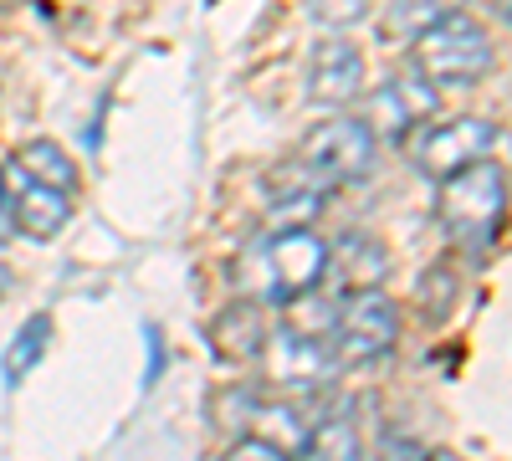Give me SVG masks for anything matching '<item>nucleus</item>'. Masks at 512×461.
<instances>
[{
	"instance_id": "f257e3e1",
	"label": "nucleus",
	"mask_w": 512,
	"mask_h": 461,
	"mask_svg": "<svg viewBox=\"0 0 512 461\" xmlns=\"http://www.w3.org/2000/svg\"><path fill=\"white\" fill-rule=\"evenodd\" d=\"M502 211H507V175L502 164L477 159L466 170L441 180V200H436V216L441 231L451 236V246L461 251H487L502 231Z\"/></svg>"
},
{
	"instance_id": "f03ea898",
	"label": "nucleus",
	"mask_w": 512,
	"mask_h": 461,
	"mask_svg": "<svg viewBox=\"0 0 512 461\" xmlns=\"http://www.w3.org/2000/svg\"><path fill=\"white\" fill-rule=\"evenodd\" d=\"M328 272V246L323 236H313L308 226H282L272 241L256 246L251 267H241V282L256 298H272V303H297L323 282Z\"/></svg>"
},
{
	"instance_id": "7ed1b4c3",
	"label": "nucleus",
	"mask_w": 512,
	"mask_h": 461,
	"mask_svg": "<svg viewBox=\"0 0 512 461\" xmlns=\"http://www.w3.org/2000/svg\"><path fill=\"white\" fill-rule=\"evenodd\" d=\"M374 154H379V139L369 134L364 118H349L338 113L328 123H318V129L303 139V149H297V170H303L313 185H354L374 170Z\"/></svg>"
},
{
	"instance_id": "20e7f679",
	"label": "nucleus",
	"mask_w": 512,
	"mask_h": 461,
	"mask_svg": "<svg viewBox=\"0 0 512 461\" xmlns=\"http://www.w3.org/2000/svg\"><path fill=\"white\" fill-rule=\"evenodd\" d=\"M492 36L472 21V16H446L436 21L425 36H415V72L431 77L436 88H461V82H477L492 72Z\"/></svg>"
},
{
	"instance_id": "39448f33",
	"label": "nucleus",
	"mask_w": 512,
	"mask_h": 461,
	"mask_svg": "<svg viewBox=\"0 0 512 461\" xmlns=\"http://www.w3.org/2000/svg\"><path fill=\"white\" fill-rule=\"evenodd\" d=\"M400 339V308L384 298L379 287L354 292V298L333 313V354L338 364H369L384 359Z\"/></svg>"
},
{
	"instance_id": "423d86ee",
	"label": "nucleus",
	"mask_w": 512,
	"mask_h": 461,
	"mask_svg": "<svg viewBox=\"0 0 512 461\" xmlns=\"http://www.w3.org/2000/svg\"><path fill=\"white\" fill-rule=\"evenodd\" d=\"M410 164L425 180H446L466 164L487 159V149L497 144V123L487 118H451V123H431V129H415L410 134Z\"/></svg>"
},
{
	"instance_id": "0eeeda50",
	"label": "nucleus",
	"mask_w": 512,
	"mask_h": 461,
	"mask_svg": "<svg viewBox=\"0 0 512 461\" xmlns=\"http://www.w3.org/2000/svg\"><path fill=\"white\" fill-rule=\"evenodd\" d=\"M436 108H441L436 82L420 77V72L410 67V72L390 77V82H384V88L369 98L364 123H369L374 139H410L415 129H425V123L436 118Z\"/></svg>"
},
{
	"instance_id": "6e6552de",
	"label": "nucleus",
	"mask_w": 512,
	"mask_h": 461,
	"mask_svg": "<svg viewBox=\"0 0 512 461\" xmlns=\"http://www.w3.org/2000/svg\"><path fill=\"white\" fill-rule=\"evenodd\" d=\"M364 88V57L349 41H323L308 67V98L318 108H349Z\"/></svg>"
},
{
	"instance_id": "1a4fd4ad",
	"label": "nucleus",
	"mask_w": 512,
	"mask_h": 461,
	"mask_svg": "<svg viewBox=\"0 0 512 461\" xmlns=\"http://www.w3.org/2000/svg\"><path fill=\"white\" fill-rule=\"evenodd\" d=\"M72 221V195L67 190H52V185H26L16 200H11V231L31 236V241H52L62 236Z\"/></svg>"
},
{
	"instance_id": "9d476101",
	"label": "nucleus",
	"mask_w": 512,
	"mask_h": 461,
	"mask_svg": "<svg viewBox=\"0 0 512 461\" xmlns=\"http://www.w3.org/2000/svg\"><path fill=\"white\" fill-rule=\"evenodd\" d=\"M328 262H333L338 282H344L349 292H369V287H379L384 277H390V251H384L379 241H369V236H344L328 251Z\"/></svg>"
},
{
	"instance_id": "9b49d317",
	"label": "nucleus",
	"mask_w": 512,
	"mask_h": 461,
	"mask_svg": "<svg viewBox=\"0 0 512 461\" xmlns=\"http://www.w3.org/2000/svg\"><path fill=\"white\" fill-rule=\"evenodd\" d=\"M323 339H308L297 328H282L272 339V380H287V385H318L323 369H328V354L318 349Z\"/></svg>"
},
{
	"instance_id": "f8f14e48",
	"label": "nucleus",
	"mask_w": 512,
	"mask_h": 461,
	"mask_svg": "<svg viewBox=\"0 0 512 461\" xmlns=\"http://www.w3.org/2000/svg\"><path fill=\"white\" fill-rule=\"evenodd\" d=\"M210 344H216L226 359H256L267 349V328H262V313L256 303H231L216 323H210Z\"/></svg>"
},
{
	"instance_id": "ddd939ff",
	"label": "nucleus",
	"mask_w": 512,
	"mask_h": 461,
	"mask_svg": "<svg viewBox=\"0 0 512 461\" xmlns=\"http://www.w3.org/2000/svg\"><path fill=\"white\" fill-rule=\"evenodd\" d=\"M16 170L26 175V180H36V185H52V190H77V164H72V154L62 149V144H52V139H31V144H21L16 149Z\"/></svg>"
},
{
	"instance_id": "4468645a",
	"label": "nucleus",
	"mask_w": 512,
	"mask_h": 461,
	"mask_svg": "<svg viewBox=\"0 0 512 461\" xmlns=\"http://www.w3.org/2000/svg\"><path fill=\"white\" fill-rule=\"evenodd\" d=\"M466 6V0H390L384 6V36H395V41H415L425 36L436 21L456 16Z\"/></svg>"
},
{
	"instance_id": "2eb2a0df",
	"label": "nucleus",
	"mask_w": 512,
	"mask_h": 461,
	"mask_svg": "<svg viewBox=\"0 0 512 461\" xmlns=\"http://www.w3.org/2000/svg\"><path fill=\"white\" fill-rule=\"evenodd\" d=\"M47 339H52V318H26L16 328V339L6 344V354H0V374H6V385H21L26 374L41 364V354H47Z\"/></svg>"
},
{
	"instance_id": "dca6fc26",
	"label": "nucleus",
	"mask_w": 512,
	"mask_h": 461,
	"mask_svg": "<svg viewBox=\"0 0 512 461\" xmlns=\"http://www.w3.org/2000/svg\"><path fill=\"white\" fill-rule=\"evenodd\" d=\"M303 461H364L354 415H333V421H323V426L303 441Z\"/></svg>"
},
{
	"instance_id": "f3484780",
	"label": "nucleus",
	"mask_w": 512,
	"mask_h": 461,
	"mask_svg": "<svg viewBox=\"0 0 512 461\" xmlns=\"http://www.w3.org/2000/svg\"><path fill=\"white\" fill-rule=\"evenodd\" d=\"M308 11H313L318 26H349V21H359L369 11V0H313Z\"/></svg>"
},
{
	"instance_id": "a211bd4d",
	"label": "nucleus",
	"mask_w": 512,
	"mask_h": 461,
	"mask_svg": "<svg viewBox=\"0 0 512 461\" xmlns=\"http://www.w3.org/2000/svg\"><path fill=\"white\" fill-rule=\"evenodd\" d=\"M226 461H292L282 446H272L267 436H246V441H236L231 446V456Z\"/></svg>"
},
{
	"instance_id": "6ab92c4d",
	"label": "nucleus",
	"mask_w": 512,
	"mask_h": 461,
	"mask_svg": "<svg viewBox=\"0 0 512 461\" xmlns=\"http://www.w3.org/2000/svg\"><path fill=\"white\" fill-rule=\"evenodd\" d=\"M144 344H149V369H144V385H154V380H159V369H164V344H159V328H154V323L144 328Z\"/></svg>"
},
{
	"instance_id": "aec40b11",
	"label": "nucleus",
	"mask_w": 512,
	"mask_h": 461,
	"mask_svg": "<svg viewBox=\"0 0 512 461\" xmlns=\"http://www.w3.org/2000/svg\"><path fill=\"white\" fill-rule=\"evenodd\" d=\"M11 236V195H6V180H0V241Z\"/></svg>"
},
{
	"instance_id": "412c9836",
	"label": "nucleus",
	"mask_w": 512,
	"mask_h": 461,
	"mask_svg": "<svg viewBox=\"0 0 512 461\" xmlns=\"http://www.w3.org/2000/svg\"><path fill=\"white\" fill-rule=\"evenodd\" d=\"M11 292V267H0V298Z\"/></svg>"
},
{
	"instance_id": "4be33fe9",
	"label": "nucleus",
	"mask_w": 512,
	"mask_h": 461,
	"mask_svg": "<svg viewBox=\"0 0 512 461\" xmlns=\"http://www.w3.org/2000/svg\"><path fill=\"white\" fill-rule=\"evenodd\" d=\"M425 461H461V456H451V451H431V456H425Z\"/></svg>"
},
{
	"instance_id": "5701e85b",
	"label": "nucleus",
	"mask_w": 512,
	"mask_h": 461,
	"mask_svg": "<svg viewBox=\"0 0 512 461\" xmlns=\"http://www.w3.org/2000/svg\"><path fill=\"white\" fill-rule=\"evenodd\" d=\"M11 6H16V0H0V11H11Z\"/></svg>"
}]
</instances>
